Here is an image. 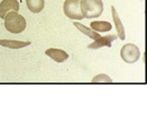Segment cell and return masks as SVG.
Segmentation results:
<instances>
[{
    "label": "cell",
    "mask_w": 147,
    "mask_h": 115,
    "mask_svg": "<svg viewBox=\"0 0 147 115\" xmlns=\"http://www.w3.org/2000/svg\"><path fill=\"white\" fill-rule=\"evenodd\" d=\"M4 26L10 33L19 34L26 30L27 21L16 11H11L4 17Z\"/></svg>",
    "instance_id": "cell-1"
},
{
    "label": "cell",
    "mask_w": 147,
    "mask_h": 115,
    "mask_svg": "<svg viewBox=\"0 0 147 115\" xmlns=\"http://www.w3.org/2000/svg\"><path fill=\"white\" fill-rule=\"evenodd\" d=\"M80 11L84 18H97L104 11L102 0H80Z\"/></svg>",
    "instance_id": "cell-2"
},
{
    "label": "cell",
    "mask_w": 147,
    "mask_h": 115,
    "mask_svg": "<svg viewBox=\"0 0 147 115\" xmlns=\"http://www.w3.org/2000/svg\"><path fill=\"white\" fill-rule=\"evenodd\" d=\"M65 15L70 19H83L84 16L80 11V0H66L64 3Z\"/></svg>",
    "instance_id": "cell-3"
},
{
    "label": "cell",
    "mask_w": 147,
    "mask_h": 115,
    "mask_svg": "<svg viewBox=\"0 0 147 115\" xmlns=\"http://www.w3.org/2000/svg\"><path fill=\"white\" fill-rule=\"evenodd\" d=\"M121 57L127 63H134L140 58V50L134 43H127L121 49Z\"/></svg>",
    "instance_id": "cell-4"
},
{
    "label": "cell",
    "mask_w": 147,
    "mask_h": 115,
    "mask_svg": "<svg viewBox=\"0 0 147 115\" xmlns=\"http://www.w3.org/2000/svg\"><path fill=\"white\" fill-rule=\"evenodd\" d=\"M117 39V36L115 35H107V36H100L98 39L94 40L93 42L88 46V49H100V48H103V46H108V48H111L112 46V41Z\"/></svg>",
    "instance_id": "cell-5"
},
{
    "label": "cell",
    "mask_w": 147,
    "mask_h": 115,
    "mask_svg": "<svg viewBox=\"0 0 147 115\" xmlns=\"http://www.w3.org/2000/svg\"><path fill=\"white\" fill-rule=\"evenodd\" d=\"M19 10V2L17 0H2L0 3V17H5L9 12L11 11H18Z\"/></svg>",
    "instance_id": "cell-6"
},
{
    "label": "cell",
    "mask_w": 147,
    "mask_h": 115,
    "mask_svg": "<svg viewBox=\"0 0 147 115\" xmlns=\"http://www.w3.org/2000/svg\"><path fill=\"white\" fill-rule=\"evenodd\" d=\"M46 55L51 57L56 63H64V61H66L69 58V54L67 52H65L64 50L54 49V48L48 49L46 51Z\"/></svg>",
    "instance_id": "cell-7"
},
{
    "label": "cell",
    "mask_w": 147,
    "mask_h": 115,
    "mask_svg": "<svg viewBox=\"0 0 147 115\" xmlns=\"http://www.w3.org/2000/svg\"><path fill=\"white\" fill-rule=\"evenodd\" d=\"M111 11H112V18H113L114 24H115V28H117V35H119L121 40H125V30H124L123 23L121 21L120 16L117 15V10H115V7H114L113 5L111 7Z\"/></svg>",
    "instance_id": "cell-8"
},
{
    "label": "cell",
    "mask_w": 147,
    "mask_h": 115,
    "mask_svg": "<svg viewBox=\"0 0 147 115\" xmlns=\"http://www.w3.org/2000/svg\"><path fill=\"white\" fill-rule=\"evenodd\" d=\"M30 41H18V40H9V39H0V46H7L10 49H21L24 46H30Z\"/></svg>",
    "instance_id": "cell-9"
},
{
    "label": "cell",
    "mask_w": 147,
    "mask_h": 115,
    "mask_svg": "<svg viewBox=\"0 0 147 115\" xmlns=\"http://www.w3.org/2000/svg\"><path fill=\"white\" fill-rule=\"evenodd\" d=\"M26 3L32 13H39L45 7V0H26Z\"/></svg>",
    "instance_id": "cell-10"
},
{
    "label": "cell",
    "mask_w": 147,
    "mask_h": 115,
    "mask_svg": "<svg viewBox=\"0 0 147 115\" xmlns=\"http://www.w3.org/2000/svg\"><path fill=\"white\" fill-rule=\"evenodd\" d=\"M91 29L96 32H109L112 29L111 23L107 21H93L90 23Z\"/></svg>",
    "instance_id": "cell-11"
},
{
    "label": "cell",
    "mask_w": 147,
    "mask_h": 115,
    "mask_svg": "<svg viewBox=\"0 0 147 115\" xmlns=\"http://www.w3.org/2000/svg\"><path fill=\"white\" fill-rule=\"evenodd\" d=\"M74 26H76L77 30H80L82 33H84L85 35H87L88 37H90V38H92L93 40H96L98 39L100 37V35L98 33H96V32H94L93 30H91V29H88V28H86L85 26H83L82 23H78V22H74L73 23Z\"/></svg>",
    "instance_id": "cell-12"
},
{
    "label": "cell",
    "mask_w": 147,
    "mask_h": 115,
    "mask_svg": "<svg viewBox=\"0 0 147 115\" xmlns=\"http://www.w3.org/2000/svg\"><path fill=\"white\" fill-rule=\"evenodd\" d=\"M93 82H112V79L111 77H109L106 74H100V75L95 76L93 79H92Z\"/></svg>",
    "instance_id": "cell-13"
}]
</instances>
